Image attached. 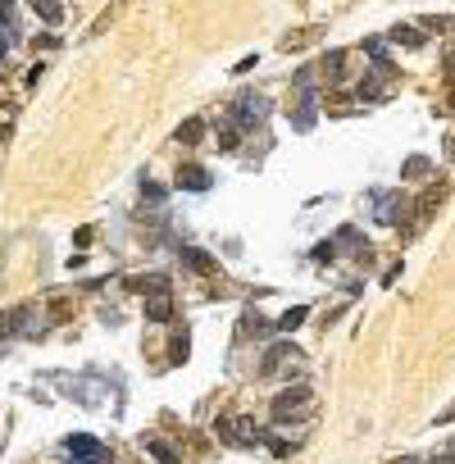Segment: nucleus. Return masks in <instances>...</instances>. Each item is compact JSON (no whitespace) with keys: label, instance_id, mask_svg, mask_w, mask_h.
Here are the masks:
<instances>
[{"label":"nucleus","instance_id":"1","mask_svg":"<svg viewBox=\"0 0 455 464\" xmlns=\"http://www.w3.org/2000/svg\"><path fill=\"white\" fill-rule=\"evenodd\" d=\"M310 405H315V391L310 387H292V391H282V396L273 400V419L287 423V419H296L301 410H310Z\"/></svg>","mask_w":455,"mask_h":464},{"label":"nucleus","instance_id":"2","mask_svg":"<svg viewBox=\"0 0 455 464\" xmlns=\"http://www.w3.org/2000/svg\"><path fill=\"white\" fill-rule=\"evenodd\" d=\"M141 287L151 292V301H146V314H151L155 324H164V319L174 314V296H169V282H164L160 273H155V278H146V282H141Z\"/></svg>","mask_w":455,"mask_h":464},{"label":"nucleus","instance_id":"3","mask_svg":"<svg viewBox=\"0 0 455 464\" xmlns=\"http://www.w3.org/2000/svg\"><path fill=\"white\" fill-rule=\"evenodd\" d=\"M264 114H269V100L246 91V96L237 100V109H232V123H237L241 132H250V128H260V123H264Z\"/></svg>","mask_w":455,"mask_h":464},{"label":"nucleus","instance_id":"4","mask_svg":"<svg viewBox=\"0 0 455 464\" xmlns=\"http://www.w3.org/2000/svg\"><path fill=\"white\" fill-rule=\"evenodd\" d=\"M210 183H214V178H210L201 164H183V169H178V187H183V192H210Z\"/></svg>","mask_w":455,"mask_h":464},{"label":"nucleus","instance_id":"5","mask_svg":"<svg viewBox=\"0 0 455 464\" xmlns=\"http://www.w3.org/2000/svg\"><path fill=\"white\" fill-rule=\"evenodd\" d=\"M68 455L77 464H100V442L96 437H68Z\"/></svg>","mask_w":455,"mask_h":464},{"label":"nucleus","instance_id":"6","mask_svg":"<svg viewBox=\"0 0 455 464\" xmlns=\"http://www.w3.org/2000/svg\"><path fill=\"white\" fill-rule=\"evenodd\" d=\"M32 10H37V19L50 23V28H55L59 19H64V5H59V0H32Z\"/></svg>","mask_w":455,"mask_h":464},{"label":"nucleus","instance_id":"7","mask_svg":"<svg viewBox=\"0 0 455 464\" xmlns=\"http://www.w3.org/2000/svg\"><path fill=\"white\" fill-rule=\"evenodd\" d=\"M183 259H187V264H192L196 273H210V269H214V259H210L205 250H196V246H187V250H183Z\"/></svg>","mask_w":455,"mask_h":464},{"label":"nucleus","instance_id":"8","mask_svg":"<svg viewBox=\"0 0 455 464\" xmlns=\"http://www.w3.org/2000/svg\"><path fill=\"white\" fill-rule=\"evenodd\" d=\"M391 41L396 46H423V33L419 28H391Z\"/></svg>","mask_w":455,"mask_h":464},{"label":"nucleus","instance_id":"9","mask_svg":"<svg viewBox=\"0 0 455 464\" xmlns=\"http://www.w3.org/2000/svg\"><path fill=\"white\" fill-rule=\"evenodd\" d=\"M201 132H205V128H201V119H187V128H178V137L192 146V141H201Z\"/></svg>","mask_w":455,"mask_h":464},{"label":"nucleus","instance_id":"10","mask_svg":"<svg viewBox=\"0 0 455 464\" xmlns=\"http://www.w3.org/2000/svg\"><path fill=\"white\" fill-rule=\"evenodd\" d=\"M296 324H305V310H287V314L278 319V328H282V333H292Z\"/></svg>","mask_w":455,"mask_h":464},{"label":"nucleus","instance_id":"11","mask_svg":"<svg viewBox=\"0 0 455 464\" xmlns=\"http://www.w3.org/2000/svg\"><path fill=\"white\" fill-rule=\"evenodd\" d=\"M14 333H19V319H14V314H0V342H10Z\"/></svg>","mask_w":455,"mask_h":464},{"label":"nucleus","instance_id":"12","mask_svg":"<svg viewBox=\"0 0 455 464\" xmlns=\"http://www.w3.org/2000/svg\"><path fill=\"white\" fill-rule=\"evenodd\" d=\"M423 173H428V160H423V155H414V160L405 164V178H423Z\"/></svg>","mask_w":455,"mask_h":464},{"label":"nucleus","instance_id":"13","mask_svg":"<svg viewBox=\"0 0 455 464\" xmlns=\"http://www.w3.org/2000/svg\"><path fill=\"white\" fill-rule=\"evenodd\" d=\"M151 451H155V460H160V464H178V455L169 451L164 442H151Z\"/></svg>","mask_w":455,"mask_h":464},{"label":"nucleus","instance_id":"14","mask_svg":"<svg viewBox=\"0 0 455 464\" xmlns=\"http://www.w3.org/2000/svg\"><path fill=\"white\" fill-rule=\"evenodd\" d=\"M324 73H328V77H337V73H342V55H337V50L324 59Z\"/></svg>","mask_w":455,"mask_h":464},{"label":"nucleus","instance_id":"15","mask_svg":"<svg viewBox=\"0 0 455 464\" xmlns=\"http://www.w3.org/2000/svg\"><path fill=\"white\" fill-rule=\"evenodd\" d=\"M146 201H151V205H160V201H164V192H160L155 183H146Z\"/></svg>","mask_w":455,"mask_h":464},{"label":"nucleus","instance_id":"16","mask_svg":"<svg viewBox=\"0 0 455 464\" xmlns=\"http://www.w3.org/2000/svg\"><path fill=\"white\" fill-rule=\"evenodd\" d=\"M455 419V405H451V410H446V414H437V423H451Z\"/></svg>","mask_w":455,"mask_h":464},{"label":"nucleus","instance_id":"17","mask_svg":"<svg viewBox=\"0 0 455 464\" xmlns=\"http://www.w3.org/2000/svg\"><path fill=\"white\" fill-rule=\"evenodd\" d=\"M446 151H451V155H455V137H451V141H446Z\"/></svg>","mask_w":455,"mask_h":464}]
</instances>
